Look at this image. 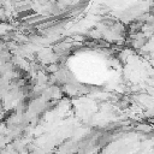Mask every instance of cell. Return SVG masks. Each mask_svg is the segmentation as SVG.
I'll list each match as a JSON object with an SVG mask.
<instances>
[]
</instances>
